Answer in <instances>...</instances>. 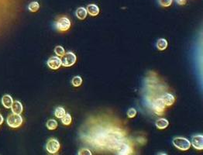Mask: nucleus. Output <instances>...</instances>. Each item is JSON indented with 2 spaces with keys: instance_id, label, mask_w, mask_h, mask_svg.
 <instances>
[{
  "instance_id": "obj_1",
  "label": "nucleus",
  "mask_w": 203,
  "mask_h": 155,
  "mask_svg": "<svg viewBox=\"0 0 203 155\" xmlns=\"http://www.w3.org/2000/svg\"><path fill=\"white\" fill-rule=\"evenodd\" d=\"M172 143L176 148L179 149L180 151H188L191 146V142L189 141L187 138L182 137H175L172 140Z\"/></svg>"
},
{
  "instance_id": "obj_2",
  "label": "nucleus",
  "mask_w": 203,
  "mask_h": 155,
  "mask_svg": "<svg viewBox=\"0 0 203 155\" xmlns=\"http://www.w3.org/2000/svg\"><path fill=\"white\" fill-rule=\"evenodd\" d=\"M61 65L64 67H71L75 64L76 60V55L74 54L73 52H67L64 54L61 58Z\"/></svg>"
},
{
  "instance_id": "obj_3",
  "label": "nucleus",
  "mask_w": 203,
  "mask_h": 155,
  "mask_svg": "<svg viewBox=\"0 0 203 155\" xmlns=\"http://www.w3.org/2000/svg\"><path fill=\"white\" fill-rule=\"evenodd\" d=\"M23 123V118L20 114L12 113L7 117V124L12 128H17Z\"/></svg>"
},
{
  "instance_id": "obj_4",
  "label": "nucleus",
  "mask_w": 203,
  "mask_h": 155,
  "mask_svg": "<svg viewBox=\"0 0 203 155\" xmlns=\"http://www.w3.org/2000/svg\"><path fill=\"white\" fill-rule=\"evenodd\" d=\"M71 21L68 17H61L57 20L55 23V27L57 30L61 31V32H65L68 30L71 27Z\"/></svg>"
},
{
  "instance_id": "obj_5",
  "label": "nucleus",
  "mask_w": 203,
  "mask_h": 155,
  "mask_svg": "<svg viewBox=\"0 0 203 155\" xmlns=\"http://www.w3.org/2000/svg\"><path fill=\"white\" fill-rule=\"evenodd\" d=\"M61 145L59 141L56 139H50L46 145V149L49 154H54L59 151Z\"/></svg>"
},
{
  "instance_id": "obj_6",
  "label": "nucleus",
  "mask_w": 203,
  "mask_h": 155,
  "mask_svg": "<svg viewBox=\"0 0 203 155\" xmlns=\"http://www.w3.org/2000/svg\"><path fill=\"white\" fill-rule=\"evenodd\" d=\"M165 104L164 102L163 99L161 98L155 99L154 102H153V109L157 114H162L165 110Z\"/></svg>"
},
{
  "instance_id": "obj_7",
  "label": "nucleus",
  "mask_w": 203,
  "mask_h": 155,
  "mask_svg": "<svg viewBox=\"0 0 203 155\" xmlns=\"http://www.w3.org/2000/svg\"><path fill=\"white\" fill-rule=\"evenodd\" d=\"M133 152V150L129 144H126L125 143H120L116 148V153L119 155H127L131 154Z\"/></svg>"
},
{
  "instance_id": "obj_8",
  "label": "nucleus",
  "mask_w": 203,
  "mask_h": 155,
  "mask_svg": "<svg viewBox=\"0 0 203 155\" xmlns=\"http://www.w3.org/2000/svg\"><path fill=\"white\" fill-rule=\"evenodd\" d=\"M193 147L199 151L203 150V136L201 134L195 135L191 138V143Z\"/></svg>"
},
{
  "instance_id": "obj_9",
  "label": "nucleus",
  "mask_w": 203,
  "mask_h": 155,
  "mask_svg": "<svg viewBox=\"0 0 203 155\" xmlns=\"http://www.w3.org/2000/svg\"><path fill=\"white\" fill-rule=\"evenodd\" d=\"M48 65L52 70H57L61 66V60L58 56H53L48 61Z\"/></svg>"
},
{
  "instance_id": "obj_10",
  "label": "nucleus",
  "mask_w": 203,
  "mask_h": 155,
  "mask_svg": "<svg viewBox=\"0 0 203 155\" xmlns=\"http://www.w3.org/2000/svg\"><path fill=\"white\" fill-rule=\"evenodd\" d=\"M161 99H163L165 106H171L175 102V96L172 94H170V93H165V94L162 96Z\"/></svg>"
},
{
  "instance_id": "obj_11",
  "label": "nucleus",
  "mask_w": 203,
  "mask_h": 155,
  "mask_svg": "<svg viewBox=\"0 0 203 155\" xmlns=\"http://www.w3.org/2000/svg\"><path fill=\"white\" fill-rule=\"evenodd\" d=\"M13 98L9 95H5L2 98V104L5 108L10 109L13 105Z\"/></svg>"
},
{
  "instance_id": "obj_12",
  "label": "nucleus",
  "mask_w": 203,
  "mask_h": 155,
  "mask_svg": "<svg viewBox=\"0 0 203 155\" xmlns=\"http://www.w3.org/2000/svg\"><path fill=\"white\" fill-rule=\"evenodd\" d=\"M88 13L92 16H96L99 13V8L95 4H90L86 8Z\"/></svg>"
},
{
  "instance_id": "obj_13",
  "label": "nucleus",
  "mask_w": 203,
  "mask_h": 155,
  "mask_svg": "<svg viewBox=\"0 0 203 155\" xmlns=\"http://www.w3.org/2000/svg\"><path fill=\"white\" fill-rule=\"evenodd\" d=\"M10 109H12L13 113L21 114L23 112V105L19 101H14Z\"/></svg>"
},
{
  "instance_id": "obj_14",
  "label": "nucleus",
  "mask_w": 203,
  "mask_h": 155,
  "mask_svg": "<svg viewBox=\"0 0 203 155\" xmlns=\"http://www.w3.org/2000/svg\"><path fill=\"white\" fill-rule=\"evenodd\" d=\"M169 125V122L168 121V120L165 118H160L159 120H157L155 123V126L157 129L159 130H165Z\"/></svg>"
},
{
  "instance_id": "obj_15",
  "label": "nucleus",
  "mask_w": 203,
  "mask_h": 155,
  "mask_svg": "<svg viewBox=\"0 0 203 155\" xmlns=\"http://www.w3.org/2000/svg\"><path fill=\"white\" fill-rule=\"evenodd\" d=\"M75 15L77 16V18H79V19L83 20V19H85V18L87 17L88 12L85 7H79L78 8L77 10H76Z\"/></svg>"
},
{
  "instance_id": "obj_16",
  "label": "nucleus",
  "mask_w": 203,
  "mask_h": 155,
  "mask_svg": "<svg viewBox=\"0 0 203 155\" xmlns=\"http://www.w3.org/2000/svg\"><path fill=\"white\" fill-rule=\"evenodd\" d=\"M156 47L159 50H165L168 47V41L166 39L160 38L157 40Z\"/></svg>"
},
{
  "instance_id": "obj_17",
  "label": "nucleus",
  "mask_w": 203,
  "mask_h": 155,
  "mask_svg": "<svg viewBox=\"0 0 203 155\" xmlns=\"http://www.w3.org/2000/svg\"><path fill=\"white\" fill-rule=\"evenodd\" d=\"M66 114V111L63 107L59 106L58 108H56L54 111V115L58 119H61L64 115Z\"/></svg>"
},
{
  "instance_id": "obj_18",
  "label": "nucleus",
  "mask_w": 203,
  "mask_h": 155,
  "mask_svg": "<svg viewBox=\"0 0 203 155\" xmlns=\"http://www.w3.org/2000/svg\"><path fill=\"white\" fill-rule=\"evenodd\" d=\"M39 9H40V4L37 1L32 2L28 6V9L32 13L37 12V11H38Z\"/></svg>"
},
{
  "instance_id": "obj_19",
  "label": "nucleus",
  "mask_w": 203,
  "mask_h": 155,
  "mask_svg": "<svg viewBox=\"0 0 203 155\" xmlns=\"http://www.w3.org/2000/svg\"><path fill=\"white\" fill-rule=\"evenodd\" d=\"M47 127H48V130H53L58 127V122L56 121L53 119H51V120H48L46 123Z\"/></svg>"
},
{
  "instance_id": "obj_20",
  "label": "nucleus",
  "mask_w": 203,
  "mask_h": 155,
  "mask_svg": "<svg viewBox=\"0 0 203 155\" xmlns=\"http://www.w3.org/2000/svg\"><path fill=\"white\" fill-rule=\"evenodd\" d=\"M61 122L65 126L70 125V124L71 123V122H72V117H71V116L70 115L69 113H66L65 115L61 118Z\"/></svg>"
},
{
  "instance_id": "obj_21",
  "label": "nucleus",
  "mask_w": 203,
  "mask_h": 155,
  "mask_svg": "<svg viewBox=\"0 0 203 155\" xmlns=\"http://www.w3.org/2000/svg\"><path fill=\"white\" fill-rule=\"evenodd\" d=\"M82 78L79 75L74 76V77L72 78V80H71V84H72V85L74 86V87H79V86H80L81 85H82Z\"/></svg>"
},
{
  "instance_id": "obj_22",
  "label": "nucleus",
  "mask_w": 203,
  "mask_h": 155,
  "mask_svg": "<svg viewBox=\"0 0 203 155\" xmlns=\"http://www.w3.org/2000/svg\"><path fill=\"white\" fill-rule=\"evenodd\" d=\"M54 53L56 54L57 56L62 57L63 55L65 54V50H64V47L61 46H57L54 48Z\"/></svg>"
},
{
  "instance_id": "obj_23",
  "label": "nucleus",
  "mask_w": 203,
  "mask_h": 155,
  "mask_svg": "<svg viewBox=\"0 0 203 155\" xmlns=\"http://www.w3.org/2000/svg\"><path fill=\"white\" fill-rule=\"evenodd\" d=\"M173 0H159V4L163 7H168L171 5Z\"/></svg>"
},
{
  "instance_id": "obj_24",
  "label": "nucleus",
  "mask_w": 203,
  "mask_h": 155,
  "mask_svg": "<svg viewBox=\"0 0 203 155\" xmlns=\"http://www.w3.org/2000/svg\"><path fill=\"white\" fill-rule=\"evenodd\" d=\"M136 113H137V112H136L135 109L130 108L127 111V116L129 118H134V117L136 116Z\"/></svg>"
},
{
  "instance_id": "obj_25",
  "label": "nucleus",
  "mask_w": 203,
  "mask_h": 155,
  "mask_svg": "<svg viewBox=\"0 0 203 155\" xmlns=\"http://www.w3.org/2000/svg\"><path fill=\"white\" fill-rule=\"evenodd\" d=\"M78 154H79V155H85V154L92 155V153L91 152L90 150L87 149V148H82V149H81L80 151H79Z\"/></svg>"
},
{
  "instance_id": "obj_26",
  "label": "nucleus",
  "mask_w": 203,
  "mask_h": 155,
  "mask_svg": "<svg viewBox=\"0 0 203 155\" xmlns=\"http://www.w3.org/2000/svg\"><path fill=\"white\" fill-rule=\"evenodd\" d=\"M175 1L178 5H181V6H183L186 3V0H175Z\"/></svg>"
},
{
  "instance_id": "obj_27",
  "label": "nucleus",
  "mask_w": 203,
  "mask_h": 155,
  "mask_svg": "<svg viewBox=\"0 0 203 155\" xmlns=\"http://www.w3.org/2000/svg\"><path fill=\"white\" fill-rule=\"evenodd\" d=\"M3 120H4V119H3V116L2 115H0V125H1V124H3Z\"/></svg>"
}]
</instances>
